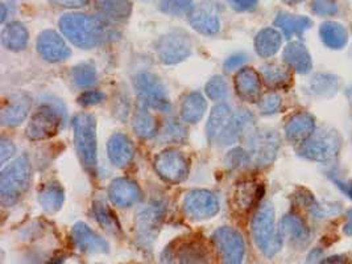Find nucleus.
I'll use <instances>...</instances> for the list:
<instances>
[{
	"mask_svg": "<svg viewBox=\"0 0 352 264\" xmlns=\"http://www.w3.org/2000/svg\"><path fill=\"white\" fill-rule=\"evenodd\" d=\"M60 30L67 40L82 50L96 48L111 37L109 25L102 19L85 14L64 15L60 19Z\"/></svg>",
	"mask_w": 352,
	"mask_h": 264,
	"instance_id": "1",
	"label": "nucleus"
},
{
	"mask_svg": "<svg viewBox=\"0 0 352 264\" xmlns=\"http://www.w3.org/2000/svg\"><path fill=\"white\" fill-rule=\"evenodd\" d=\"M274 209L271 202H264L254 215L251 230L257 248L268 258H273L283 248V235L276 229Z\"/></svg>",
	"mask_w": 352,
	"mask_h": 264,
	"instance_id": "2",
	"label": "nucleus"
},
{
	"mask_svg": "<svg viewBox=\"0 0 352 264\" xmlns=\"http://www.w3.org/2000/svg\"><path fill=\"white\" fill-rule=\"evenodd\" d=\"M32 179L31 163L27 156L16 159L0 176V199L4 206H12L27 192Z\"/></svg>",
	"mask_w": 352,
	"mask_h": 264,
	"instance_id": "3",
	"label": "nucleus"
},
{
	"mask_svg": "<svg viewBox=\"0 0 352 264\" xmlns=\"http://www.w3.org/2000/svg\"><path fill=\"white\" fill-rule=\"evenodd\" d=\"M74 144L80 163L91 173L96 169V122L90 114H78L73 119Z\"/></svg>",
	"mask_w": 352,
	"mask_h": 264,
	"instance_id": "4",
	"label": "nucleus"
},
{
	"mask_svg": "<svg viewBox=\"0 0 352 264\" xmlns=\"http://www.w3.org/2000/svg\"><path fill=\"white\" fill-rule=\"evenodd\" d=\"M342 139L338 132L331 129H323L305 140L298 149V155L313 162H330L336 159L340 151Z\"/></svg>",
	"mask_w": 352,
	"mask_h": 264,
	"instance_id": "5",
	"label": "nucleus"
},
{
	"mask_svg": "<svg viewBox=\"0 0 352 264\" xmlns=\"http://www.w3.org/2000/svg\"><path fill=\"white\" fill-rule=\"evenodd\" d=\"M208 138L210 143L219 146H230L239 140L228 104L221 103L212 109L208 118Z\"/></svg>",
	"mask_w": 352,
	"mask_h": 264,
	"instance_id": "6",
	"label": "nucleus"
},
{
	"mask_svg": "<svg viewBox=\"0 0 352 264\" xmlns=\"http://www.w3.org/2000/svg\"><path fill=\"white\" fill-rule=\"evenodd\" d=\"M165 217V204L156 199L149 202L138 214H136V238L139 245L149 248L159 231Z\"/></svg>",
	"mask_w": 352,
	"mask_h": 264,
	"instance_id": "7",
	"label": "nucleus"
},
{
	"mask_svg": "<svg viewBox=\"0 0 352 264\" xmlns=\"http://www.w3.org/2000/svg\"><path fill=\"white\" fill-rule=\"evenodd\" d=\"M192 52V43L188 33L172 31L161 36L156 43V53L162 64L175 65L186 60Z\"/></svg>",
	"mask_w": 352,
	"mask_h": 264,
	"instance_id": "8",
	"label": "nucleus"
},
{
	"mask_svg": "<svg viewBox=\"0 0 352 264\" xmlns=\"http://www.w3.org/2000/svg\"><path fill=\"white\" fill-rule=\"evenodd\" d=\"M135 90L142 104L148 109L168 111L170 102L160 78L152 73H140L135 78Z\"/></svg>",
	"mask_w": 352,
	"mask_h": 264,
	"instance_id": "9",
	"label": "nucleus"
},
{
	"mask_svg": "<svg viewBox=\"0 0 352 264\" xmlns=\"http://www.w3.org/2000/svg\"><path fill=\"white\" fill-rule=\"evenodd\" d=\"M212 242L223 264H241L245 255L243 236L232 228H219L212 235Z\"/></svg>",
	"mask_w": 352,
	"mask_h": 264,
	"instance_id": "10",
	"label": "nucleus"
},
{
	"mask_svg": "<svg viewBox=\"0 0 352 264\" xmlns=\"http://www.w3.org/2000/svg\"><path fill=\"white\" fill-rule=\"evenodd\" d=\"M61 126V111L54 104H44L34 114L27 127L31 140H44L56 135Z\"/></svg>",
	"mask_w": 352,
	"mask_h": 264,
	"instance_id": "11",
	"label": "nucleus"
},
{
	"mask_svg": "<svg viewBox=\"0 0 352 264\" xmlns=\"http://www.w3.org/2000/svg\"><path fill=\"white\" fill-rule=\"evenodd\" d=\"M280 148V136L273 130L255 132L250 142V157L252 163L264 168L272 164Z\"/></svg>",
	"mask_w": 352,
	"mask_h": 264,
	"instance_id": "12",
	"label": "nucleus"
},
{
	"mask_svg": "<svg viewBox=\"0 0 352 264\" xmlns=\"http://www.w3.org/2000/svg\"><path fill=\"white\" fill-rule=\"evenodd\" d=\"M155 169L165 182L178 184L189 176V163L186 157L177 151H164L155 159Z\"/></svg>",
	"mask_w": 352,
	"mask_h": 264,
	"instance_id": "13",
	"label": "nucleus"
},
{
	"mask_svg": "<svg viewBox=\"0 0 352 264\" xmlns=\"http://www.w3.org/2000/svg\"><path fill=\"white\" fill-rule=\"evenodd\" d=\"M185 214L192 219H208L219 212V201L208 190H192L182 202Z\"/></svg>",
	"mask_w": 352,
	"mask_h": 264,
	"instance_id": "14",
	"label": "nucleus"
},
{
	"mask_svg": "<svg viewBox=\"0 0 352 264\" xmlns=\"http://www.w3.org/2000/svg\"><path fill=\"white\" fill-rule=\"evenodd\" d=\"M189 23L197 32L211 36L219 32L221 20L218 10L212 3L204 1L198 6H194L189 12Z\"/></svg>",
	"mask_w": 352,
	"mask_h": 264,
	"instance_id": "15",
	"label": "nucleus"
},
{
	"mask_svg": "<svg viewBox=\"0 0 352 264\" xmlns=\"http://www.w3.org/2000/svg\"><path fill=\"white\" fill-rule=\"evenodd\" d=\"M37 50L50 63L64 61L70 56V50L67 48L64 38L54 31H44L38 34Z\"/></svg>",
	"mask_w": 352,
	"mask_h": 264,
	"instance_id": "16",
	"label": "nucleus"
},
{
	"mask_svg": "<svg viewBox=\"0 0 352 264\" xmlns=\"http://www.w3.org/2000/svg\"><path fill=\"white\" fill-rule=\"evenodd\" d=\"M73 243L76 248L86 254H106L109 252V243L100 238L96 231L91 230L86 223L78 222L72 230Z\"/></svg>",
	"mask_w": 352,
	"mask_h": 264,
	"instance_id": "17",
	"label": "nucleus"
},
{
	"mask_svg": "<svg viewBox=\"0 0 352 264\" xmlns=\"http://www.w3.org/2000/svg\"><path fill=\"white\" fill-rule=\"evenodd\" d=\"M109 197L118 208H129L140 199L142 192L135 182L127 179H116L109 188Z\"/></svg>",
	"mask_w": 352,
	"mask_h": 264,
	"instance_id": "18",
	"label": "nucleus"
},
{
	"mask_svg": "<svg viewBox=\"0 0 352 264\" xmlns=\"http://www.w3.org/2000/svg\"><path fill=\"white\" fill-rule=\"evenodd\" d=\"M31 110V98L25 94L14 96L1 111V123L7 127H16L21 124Z\"/></svg>",
	"mask_w": 352,
	"mask_h": 264,
	"instance_id": "19",
	"label": "nucleus"
},
{
	"mask_svg": "<svg viewBox=\"0 0 352 264\" xmlns=\"http://www.w3.org/2000/svg\"><path fill=\"white\" fill-rule=\"evenodd\" d=\"M107 152L112 164L119 168L129 165L135 156V148L132 142L129 140L127 135L122 132H116L110 138L107 144Z\"/></svg>",
	"mask_w": 352,
	"mask_h": 264,
	"instance_id": "20",
	"label": "nucleus"
},
{
	"mask_svg": "<svg viewBox=\"0 0 352 264\" xmlns=\"http://www.w3.org/2000/svg\"><path fill=\"white\" fill-rule=\"evenodd\" d=\"M316 131V120L309 113H298L289 119L285 133L289 142L304 143Z\"/></svg>",
	"mask_w": 352,
	"mask_h": 264,
	"instance_id": "21",
	"label": "nucleus"
},
{
	"mask_svg": "<svg viewBox=\"0 0 352 264\" xmlns=\"http://www.w3.org/2000/svg\"><path fill=\"white\" fill-rule=\"evenodd\" d=\"M280 232L297 248H304L310 241V230L298 215H285L281 221Z\"/></svg>",
	"mask_w": 352,
	"mask_h": 264,
	"instance_id": "22",
	"label": "nucleus"
},
{
	"mask_svg": "<svg viewBox=\"0 0 352 264\" xmlns=\"http://www.w3.org/2000/svg\"><path fill=\"white\" fill-rule=\"evenodd\" d=\"M175 264H211L208 248L201 242H182L175 252Z\"/></svg>",
	"mask_w": 352,
	"mask_h": 264,
	"instance_id": "23",
	"label": "nucleus"
},
{
	"mask_svg": "<svg viewBox=\"0 0 352 264\" xmlns=\"http://www.w3.org/2000/svg\"><path fill=\"white\" fill-rule=\"evenodd\" d=\"M235 89L241 99L247 102L256 100L261 90L258 74L251 67L241 69L235 78Z\"/></svg>",
	"mask_w": 352,
	"mask_h": 264,
	"instance_id": "24",
	"label": "nucleus"
},
{
	"mask_svg": "<svg viewBox=\"0 0 352 264\" xmlns=\"http://www.w3.org/2000/svg\"><path fill=\"white\" fill-rule=\"evenodd\" d=\"M283 57L288 66L294 69L300 74L309 73L311 70L313 63H311L310 53L307 52L304 44H301L300 41H293L287 45Z\"/></svg>",
	"mask_w": 352,
	"mask_h": 264,
	"instance_id": "25",
	"label": "nucleus"
},
{
	"mask_svg": "<svg viewBox=\"0 0 352 264\" xmlns=\"http://www.w3.org/2000/svg\"><path fill=\"white\" fill-rule=\"evenodd\" d=\"M320 36L326 47L330 50H342L349 43L347 30L336 21H327L320 25Z\"/></svg>",
	"mask_w": 352,
	"mask_h": 264,
	"instance_id": "26",
	"label": "nucleus"
},
{
	"mask_svg": "<svg viewBox=\"0 0 352 264\" xmlns=\"http://www.w3.org/2000/svg\"><path fill=\"white\" fill-rule=\"evenodd\" d=\"M132 127H133V131L136 132V135L143 139H152L159 132V124L155 116L151 114L149 109L144 104H142L136 110L132 119Z\"/></svg>",
	"mask_w": 352,
	"mask_h": 264,
	"instance_id": "27",
	"label": "nucleus"
},
{
	"mask_svg": "<svg viewBox=\"0 0 352 264\" xmlns=\"http://www.w3.org/2000/svg\"><path fill=\"white\" fill-rule=\"evenodd\" d=\"M28 31L21 23H11L1 32V44L6 50L19 52L28 44Z\"/></svg>",
	"mask_w": 352,
	"mask_h": 264,
	"instance_id": "28",
	"label": "nucleus"
},
{
	"mask_svg": "<svg viewBox=\"0 0 352 264\" xmlns=\"http://www.w3.org/2000/svg\"><path fill=\"white\" fill-rule=\"evenodd\" d=\"M274 25L283 31L287 38H292L293 36H301L306 30H309L311 27V20L309 17L280 12L274 20Z\"/></svg>",
	"mask_w": 352,
	"mask_h": 264,
	"instance_id": "29",
	"label": "nucleus"
},
{
	"mask_svg": "<svg viewBox=\"0 0 352 264\" xmlns=\"http://www.w3.org/2000/svg\"><path fill=\"white\" fill-rule=\"evenodd\" d=\"M208 103L201 93L188 94L181 104V118L188 123H197L202 119Z\"/></svg>",
	"mask_w": 352,
	"mask_h": 264,
	"instance_id": "30",
	"label": "nucleus"
},
{
	"mask_svg": "<svg viewBox=\"0 0 352 264\" xmlns=\"http://www.w3.org/2000/svg\"><path fill=\"white\" fill-rule=\"evenodd\" d=\"M281 43H283L281 33L274 28H265L257 33L255 38L257 54L264 58L272 57L273 54H276L277 50H280Z\"/></svg>",
	"mask_w": 352,
	"mask_h": 264,
	"instance_id": "31",
	"label": "nucleus"
},
{
	"mask_svg": "<svg viewBox=\"0 0 352 264\" xmlns=\"http://www.w3.org/2000/svg\"><path fill=\"white\" fill-rule=\"evenodd\" d=\"M65 201L64 189L57 182L47 184L40 195H38V202L43 206L44 210L48 213H56L61 209Z\"/></svg>",
	"mask_w": 352,
	"mask_h": 264,
	"instance_id": "32",
	"label": "nucleus"
},
{
	"mask_svg": "<svg viewBox=\"0 0 352 264\" xmlns=\"http://www.w3.org/2000/svg\"><path fill=\"white\" fill-rule=\"evenodd\" d=\"M96 4L102 15L118 21L129 19L132 12V3L129 0H96Z\"/></svg>",
	"mask_w": 352,
	"mask_h": 264,
	"instance_id": "33",
	"label": "nucleus"
},
{
	"mask_svg": "<svg viewBox=\"0 0 352 264\" xmlns=\"http://www.w3.org/2000/svg\"><path fill=\"white\" fill-rule=\"evenodd\" d=\"M98 78L96 69L91 64H80L70 72V80L78 89H89L94 86Z\"/></svg>",
	"mask_w": 352,
	"mask_h": 264,
	"instance_id": "34",
	"label": "nucleus"
},
{
	"mask_svg": "<svg viewBox=\"0 0 352 264\" xmlns=\"http://www.w3.org/2000/svg\"><path fill=\"white\" fill-rule=\"evenodd\" d=\"M263 77H264L265 83L273 89L285 87L290 82V74H289L288 69H285L284 66L276 65V64L264 66Z\"/></svg>",
	"mask_w": 352,
	"mask_h": 264,
	"instance_id": "35",
	"label": "nucleus"
},
{
	"mask_svg": "<svg viewBox=\"0 0 352 264\" xmlns=\"http://www.w3.org/2000/svg\"><path fill=\"white\" fill-rule=\"evenodd\" d=\"M256 185L255 182H244L238 185L235 195H234V204L241 210H247L252 206L256 198Z\"/></svg>",
	"mask_w": 352,
	"mask_h": 264,
	"instance_id": "36",
	"label": "nucleus"
},
{
	"mask_svg": "<svg viewBox=\"0 0 352 264\" xmlns=\"http://www.w3.org/2000/svg\"><path fill=\"white\" fill-rule=\"evenodd\" d=\"M94 213H96L98 222L100 223V226L104 230H107L111 234H119L120 232V226H119L115 215L112 214V212L109 209L107 205H104L103 202H96L94 204Z\"/></svg>",
	"mask_w": 352,
	"mask_h": 264,
	"instance_id": "37",
	"label": "nucleus"
},
{
	"mask_svg": "<svg viewBox=\"0 0 352 264\" xmlns=\"http://www.w3.org/2000/svg\"><path fill=\"white\" fill-rule=\"evenodd\" d=\"M311 91L318 96H333L336 94L338 89V81L336 77L330 74H318L313 78L310 83Z\"/></svg>",
	"mask_w": 352,
	"mask_h": 264,
	"instance_id": "38",
	"label": "nucleus"
},
{
	"mask_svg": "<svg viewBox=\"0 0 352 264\" xmlns=\"http://www.w3.org/2000/svg\"><path fill=\"white\" fill-rule=\"evenodd\" d=\"M194 0H161L160 10L172 16H181L186 12H190Z\"/></svg>",
	"mask_w": 352,
	"mask_h": 264,
	"instance_id": "39",
	"label": "nucleus"
},
{
	"mask_svg": "<svg viewBox=\"0 0 352 264\" xmlns=\"http://www.w3.org/2000/svg\"><path fill=\"white\" fill-rule=\"evenodd\" d=\"M206 94L212 100H223L228 94V86L221 76L212 77L206 85Z\"/></svg>",
	"mask_w": 352,
	"mask_h": 264,
	"instance_id": "40",
	"label": "nucleus"
},
{
	"mask_svg": "<svg viewBox=\"0 0 352 264\" xmlns=\"http://www.w3.org/2000/svg\"><path fill=\"white\" fill-rule=\"evenodd\" d=\"M283 106V100L281 97L271 93V94H267L264 96L263 98L258 100V109L263 114H267V116H272L274 113H278L280 109Z\"/></svg>",
	"mask_w": 352,
	"mask_h": 264,
	"instance_id": "41",
	"label": "nucleus"
},
{
	"mask_svg": "<svg viewBox=\"0 0 352 264\" xmlns=\"http://www.w3.org/2000/svg\"><path fill=\"white\" fill-rule=\"evenodd\" d=\"M311 10L320 16H331L338 12L336 0H313Z\"/></svg>",
	"mask_w": 352,
	"mask_h": 264,
	"instance_id": "42",
	"label": "nucleus"
},
{
	"mask_svg": "<svg viewBox=\"0 0 352 264\" xmlns=\"http://www.w3.org/2000/svg\"><path fill=\"white\" fill-rule=\"evenodd\" d=\"M250 160H251V157L248 153H245L241 149H235V151L230 152V155L227 157V164L231 165L232 168H238V166L248 164Z\"/></svg>",
	"mask_w": 352,
	"mask_h": 264,
	"instance_id": "43",
	"label": "nucleus"
},
{
	"mask_svg": "<svg viewBox=\"0 0 352 264\" xmlns=\"http://www.w3.org/2000/svg\"><path fill=\"white\" fill-rule=\"evenodd\" d=\"M104 99V94L96 90H90V91H85L80 98V102L82 106H93V104H98Z\"/></svg>",
	"mask_w": 352,
	"mask_h": 264,
	"instance_id": "44",
	"label": "nucleus"
},
{
	"mask_svg": "<svg viewBox=\"0 0 352 264\" xmlns=\"http://www.w3.org/2000/svg\"><path fill=\"white\" fill-rule=\"evenodd\" d=\"M184 135H185V130L176 123L168 124L162 131V136L165 140H181Z\"/></svg>",
	"mask_w": 352,
	"mask_h": 264,
	"instance_id": "45",
	"label": "nucleus"
},
{
	"mask_svg": "<svg viewBox=\"0 0 352 264\" xmlns=\"http://www.w3.org/2000/svg\"><path fill=\"white\" fill-rule=\"evenodd\" d=\"M15 151L16 148H15L14 143L11 140L3 138L0 142V163L4 164L11 156H14Z\"/></svg>",
	"mask_w": 352,
	"mask_h": 264,
	"instance_id": "46",
	"label": "nucleus"
},
{
	"mask_svg": "<svg viewBox=\"0 0 352 264\" xmlns=\"http://www.w3.org/2000/svg\"><path fill=\"white\" fill-rule=\"evenodd\" d=\"M257 1L258 0H228V4L238 12H245L254 10L257 6Z\"/></svg>",
	"mask_w": 352,
	"mask_h": 264,
	"instance_id": "47",
	"label": "nucleus"
},
{
	"mask_svg": "<svg viewBox=\"0 0 352 264\" xmlns=\"http://www.w3.org/2000/svg\"><path fill=\"white\" fill-rule=\"evenodd\" d=\"M245 61H247V57L244 54H235L224 63V70L226 72H234V70L241 67Z\"/></svg>",
	"mask_w": 352,
	"mask_h": 264,
	"instance_id": "48",
	"label": "nucleus"
},
{
	"mask_svg": "<svg viewBox=\"0 0 352 264\" xmlns=\"http://www.w3.org/2000/svg\"><path fill=\"white\" fill-rule=\"evenodd\" d=\"M89 0H49L50 4L64 8H80L87 4Z\"/></svg>",
	"mask_w": 352,
	"mask_h": 264,
	"instance_id": "49",
	"label": "nucleus"
},
{
	"mask_svg": "<svg viewBox=\"0 0 352 264\" xmlns=\"http://www.w3.org/2000/svg\"><path fill=\"white\" fill-rule=\"evenodd\" d=\"M324 262V256H323V251L320 248H314L310 251V254L307 255V261L306 264H323Z\"/></svg>",
	"mask_w": 352,
	"mask_h": 264,
	"instance_id": "50",
	"label": "nucleus"
},
{
	"mask_svg": "<svg viewBox=\"0 0 352 264\" xmlns=\"http://www.w3.org/2000/svg\"><path fill=\"white\" fill-rule=\"evenodd\" d=\"M323 264H347V259H346L344 256L336 255V256H331V258L324 259Z\"/></svg>",
	"mask_w": 352,
	"mask_h": 264,
	"instance_id": "51",
	"label": "nucleus"
},
{
	"mask_svg": "<svg viewBox=\"0 0 352 264\" xmlns=\"http://www.w3.org/2000/svg\"><path fill=\"white\" fill-rule=\"evenodd\" d=\"M343 231H344L349 236H352V209L347 212V222H346V225H344V228H343Z\"/></svg>",
	"mask_w": 352,
	"mask_h": 264,
	"instance_id": "52",
	"label": "nucleus"
},
{
	"mask_svg": "<svg viewBox=\"0 0 352 264\" xmlns=\"http://www.w3.org/2000/svg\"><path fill=\"white\" fill-rule=\"evenodd\" d=\"M338 184H339L338 186L342 188V190H343L349 197L352 198V182H349V184H340V182H338Z\"/></svg>",
	"mask_w": 352,
	"mask_h": 264,
	"instance_id": "53",
	"label": "nucleus"
},
{
	"mask_svg": "<svg viewBox=\"0 0 352 264\" xmlns=\"http://www.w3.org/2000/svg\"><path fill=\"white\" fill-rule=\"evenodd\" d=\"M283 1L287 3V4H297V3H301L304 0H283Z\"/></svg>",
	"mask_w": 352,
	"mask_h": 264,
	"instance_id": "54",
	"label": "nucleus"
},
{
	"mask_svg": "<svg viewBox=\"0 0 352 264\" xmlns=\"http://www.w3.org/2000/svg\"><path fill=\"white\" fill-rule=\"evenodd\" d=\"M6 20V6H1V21Z\"/></svg>",
	"mask_w": 352,
	"mask_h": 264,
	"instance_id": "55",
	"label": "nucleus"
}]
</instances>
